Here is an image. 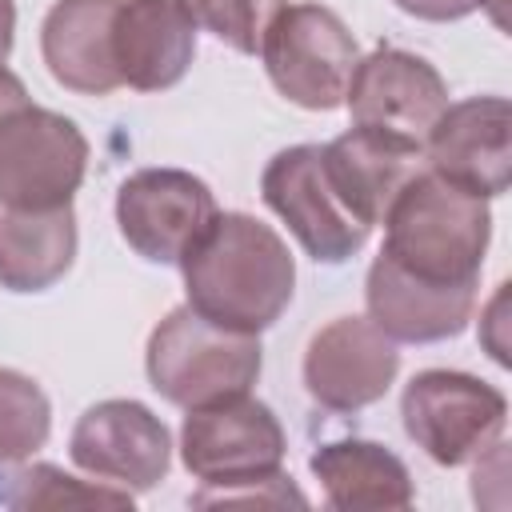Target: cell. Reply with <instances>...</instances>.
I'll return each mask as SVG.
<instances>
[{
	"mask_svg": "<svg viewBox=\"0 0 512 512\" xmlns=\"http://www.w3.org/2000/svg\"><path fill=\"white\" fill-rule=\"evenodd\" d=\"M188 308L204 320L260 336L296 292V264L280 232L248 212H216L204 236L180 260Z\"/></svg>",
	"mask_w": 512,
	"mask_h": 512,
	"instance_id": "1",
	"label": "cell"
},
{
	"mask_svg": "<svg viewBox=\"0 0 512 512\" xmlns=\"http://www.w3.org/2000/svg\"><path fill=\"white\" fill-rule=\"evenodd\" d=\"M384 248L400 272L440 288L480 284L484 252L492 240L488 200L420 168L404 180L384 212Z\"/></svg>",
	"mask_w": 512,
	"mask_h": 512,
	"instance_id": "2",
	"label": "cell"
},
{
	"mask_svg": "<svg viewBox=\"0 0 512 512\" xmlns=\"http://www.w3.org/2000/svg\"><path fill=\"white\" fill-rule=\"evenodd\" d=\"M252 332H232L204 320L196 308H172L148 336V384L176 408H200L236 392H252L264 356Z\"/></svg>",
	"mask_w": 512,
	"mask_h": 512,
	"instance_id": "3",
	"label": "cell"
},
{
	"mask_svg": "<svg viewBox=\"0 0 512 512\" xmlns=\"http://www.w3.org/2000/svg\"><path fill=\"white\" fill-rule=\"evenodd\" d=\"M400 416L408 440L436 464L456 468L468 464L504 436L508 400L496 384L452 372V368H424L404 384Z\"/></svg>",
	"mask_w": 512,
	"mask_h": 512,
	"instance_id": "4",
	"label": "cell"
},
{
	"mask_svg": "<svg viewBox=\"0 0 512 512\" xmlns=\"http://www.w3.org/2000/svg\"><path fill=\"white\" fill-rule=\"evenodd\" d=\"M284 428L276 412L252 392H236L188 408L180 428V460L204 488L264 484L284 472Z\"/></svg>",
	"mask_w": 512,
	"mask_h": 512,
	"instance_id": "5",
	"label": "cell"
},
{
	"mask_svg": "<svg viewBox=\"0 0 512 512\" xmlns=\"http://www.w3.org/2000/svg\"><path fill=\"white\" fill-rule=\"evenodd\" d=\"M260 56L272 88L284 100L308 112H332L344 104L360 48L332 8L284 4L260 40Z\"/></svg>",
	"mask_w": 512,
	"mask_h": 512,
	"instance_id": "6",
	"label": "cell"
},
{
	"mask_svg": "<svg viewBox=\"0 0 512 512\" xmlns=\"http://www.w3.org/2000/svg\"><path fill=\"white\" fill-rule=\"evenodd\" d=\"M88 172V140L76 120L24 104L0 120V204L64 208Z\"/></svg>",
	"mask_w": 512,
	"mask_h": 512,
	"instance_id": "7",
	"label": "cell"
},
{
	"mask_svg": "<svg viewBox=\"0 0 512 512\" xmlns=\"http://www.w3.org/2000/svg\"><path fill=\"white\" fill-rule=\"evenodd\" d=\"M260 196L316 264H344L372 236V228L336 196L320 164V144L276 152L260 172Z\"/></svg>",
	"mask_w": 512,
	"mask_h": 512,
	"instance_id": "8",
	"label": "cell"
},
{
	"mask_svg": "<svg viewBox=\"0 0 512 512\" xmlns=\"http://www.w3.org/2000/svg\"><path fill=\"white\" fill-rule=\"evenodd\" d=\"M344 104L356 128L384 132L424 152L432 124L448 108V84L424 56L380 44L356 60Z\"/></svg>",
	"mask_w": 512,
	"mask_h": 512,
	"instance_id": "9",
	"label": "cell"
},
{
	"mask_svg": "<svg viewBox=\"0 0 512 512\" xmlns=\"http://www.w3.org/2000/svg\"><path fill=\"white\" fill-rule=\"evenodd\" d=\"M216 212L212 188L184 168H140L116 192L120 236L148 264H180Z\"/></svg>",
	"mask_w": 512,
	"mask_h": 512,
	"instance_id": "10",
	"label": "cell"
},
{
	"mask_svg": "<svg viewBox=\"0 0 512 512\" xmlns=\"http://www.w3.org/2000/svg\"><path fill=\"white\" fill-rule=\"evenodd\" d=\"M68 456L80 472L104 484H116L124 492H148L168 476L172 436L148 404L100 400L76 420L68 436Z\"/></svg>",
	"mask_w": 512,
	"mask_h": 512,
	"instance_id": "11",
	"label": "cell"
},
{
	"mask_svg": "<svg viewBox=\"0 0 512 512\" xmlns=\"http://www.w3.org/2000/svg\"><path fill=\"white\" fill-rule=\"evenodd\" d=\"M400 352L368 316L324 324L304 352V388L328 412H360L396 384Z\"/></svg>",
	"mask_w": 512,
	"mask_h": 512,
	"instance_id": "12",
	"label": "cell"
},
{
	"mask_svg": "<svg viewBox=\"0 0 512 512\" xmlns=\"http://www.w3.org/2000/svg\"><path fill=\"white\" fill-rule=\"evenodd\" d=\"M424 168L492 200L512 180V108L504 96L448 104L424 140Z\"/></svg>",
	"mask_w": 512,
	"mask_h": 512,
	"instance_id": "13",
	"label": "cell"
},
{
	"mask_svg": "<svg viewBox=\"0 0 512 512\" xmlns=\"http://www.w3.org/2000/svg\"><path fill=\"white\" fill-rule=\"evenodd\" d=\"M112 56L120 84L136 92H164L192 68L196 24L180 0H120L112 24Z\"/></svg>",
	"mask_w": 512,
	"mask_h": 512,
	"instance_id": "14",
	"label": "cell"
},
{
	"mask_svg": "<svg viewBox=\"0 0 512 512\" xmlns=\"http://www.w3.org/2000/svg\"><path fill=\"white\" fill-rule=\"evenodd\" d=\"M364 304H368V320L388 340L436 344L468 328L476 308V284H464V288L424 284L400 272L388 256H376L364 280Z\"/></svg>",
	"mask_w": 512,
	"mask_h": 512,
	"instance_id": "15",
	"label": "cell"
},
{
	"mask_svg": "<svg viewBox=\"0 0 512 512\" xmlns=\"http://www.w3.org/2000/svg\"><path fill=\"white\" fill-rule=\"evenodd\" d=\"M120 0H56L40 24V56L56 84L80 96H108L120 88L112 56V24Z\"/></svg>",
	"mask_w": 512,
	"mask_h": 512,
	"instance_id": "16",
	"label": "cell"
},
{
	"mask_svg": "<svg viewBox=\"0 0 512 512\" xmlns=\"http://www.w3.org/2000/svg\"><path fill=\"white\" fill-rule=\"evenodd\" d=\"M424 152L404 144V140H392L384 132H372V128H348L340 132L336 140L320 144V164L336 188V196L368 224L376 228L392 204V196L404 188V180L412 172H420L424 164Z\"/></svg>",
	"mask_w": 512,
	"mask_h": 512,
	"instance_id": "17",
	"label": "cell"
},
{
	"mask_svg": "<svg viewBox=\"0 0 512 512\" xmlns=\"http://www.w3.org/2000/svg\"><path fill=\"white\" fill-rule=\"evenodd\" d=\"M312 476L324 488V504L340 512L360 508H408L416 500L404 460L376 440H332L308 456Z\"/></svg>",
	"mask_w": 512,
	"mask_h": 512,
	"instance_id": "18",
	"label": "cell"
},
{
	"mask_svg": "<svg viewBox=\"0 0 512 512\" xmlns=\"http://www.w3.org/2000/svg\"><path fill=\"white\" fill-rule=\"evenodd\" d=\"M76 260V212L64 208H12L0 204V288L44 292Z\"/></svg>",
	"mask_w": 512,
	"mask_h": 512,
	"instance_id": "19",
	"label": "cell"
},
{
	"mask_svg": "<svg viewBox=\"0 0 512 512\" xmlns=\"http://www.w3.org/2000/svg\"><path fill=\"white\" fill-rule=\"evenodd\" d=\"M132 508V492L116 484H88L56 464H0V508Z\"/></svg>",
	"mask_w": 512,
	"mask_h": 512,
	"instance_id": "20",
	"label": "cell"
},
{
	"mask_svg": "<svg viewBox=\"0 0 512 512\" xmlns=\"http://www.w3.org/2000/svg\"><path fill=\"white\" fill-rule=\"evenodd\" d=\"M52 432V404L44 388L16 372L0 368V464L28 460L48 444Z\"/></svg>",
	"mask_w": 512,
	"mask_h": 512,
	"instance_id": "21",
	"label": "cell"
},
{
	"mask_svg": "<svg viewBox=\"0 0 512 512\" xmlns=\"http://www.w3.org/2000/svg\"><path fill=\"white\" fill-rule=\"evenodd\" d=\"M180 8L192 16L196 28L212 32L232 52L252 56L260 52V40L284 0H180Z\"/></svg>",
	"mask_w": 512,
	"mask_h": 512,
	"instance_id": "22",
	"label": "cell"
},
{
	"mask_svg": "<svg viewBox=\"0 0 512 512\" xmlns=\"http://www.w3.org/2000/svg\"><path fill=\"white\" fill-rule=\"evenodd\" d=\"M400 12L416 16V20H432V24H448V20H464L472 16L476 8H488L496 24H504V12L500 4L504 0H392Z\"/></svg>",
	"mask_w": 512,
	"mask_h": 512,
	"instance_id": "23",
	"label": "cell"
},
{
	"mask_svg": "<svg viewBox=\"0 0 512 512\" xmlns=\"http://www.w3.org/2000/svg\"><path fill=\"white\" fill-rule=\"evenodd\" d=\"M24 104H28V88H24V80L0 64V120L12 116V112L24 108Z\"/></svg>",
	"mask_w": 512,
	"mask_h": 512,
	"instance_id": "24",
	"label": "cell"
},
{
	"mask_svg": "<svg viewBox=\"0 0 512 512\" xmlns=\"http://www.w3.org/2000/svg\"><path fill=\"white\" fill-rule=\"evenodd\" d=\"M12 36H16V4L12 0H0V64L12 52Z\"/></svg>",
	"mask_w": 512,
	"mask_h": 512,
	"instance_id": "25",
	"label": "cell"
}]
</instances>
